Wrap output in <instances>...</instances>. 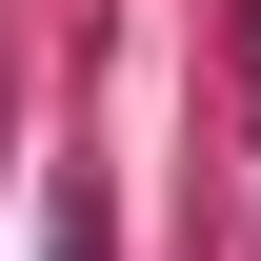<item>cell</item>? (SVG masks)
<instances>
[{
  "mask_svg": "<svg viewBox=\"0 0 261 261\" xmlns=\"http://www.w3.org/2000/svg\"><path fill=\"white\" fill-rule=\"evenodd\" d=\"M40 261H100V201H61V221H40Z\"/></svg>",
  "mask_w": 261,
  "mask_h": 261,
  "instance_id": "6da1fadb",
  "label": "cell"
}]
</instances>
